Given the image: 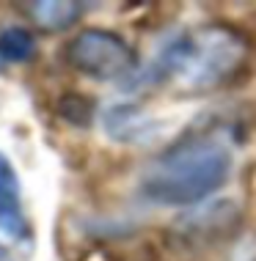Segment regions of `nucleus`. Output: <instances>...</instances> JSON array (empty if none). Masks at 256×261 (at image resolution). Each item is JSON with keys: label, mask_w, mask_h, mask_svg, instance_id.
<instances>
[{"label": "nucleus", "mask_w": 256, "mask_h": 261, "mask_svg": "<svg viewBox=\"0 0 256 261\" xmlns=\"http://www.w3.org/2000/svg\"><path fill=\"white\" fill-rule=\"evenodd\" d=\"M231 146L212 129H196L162 149L141 171L138 190L154 206L193 209L210 201L229 181Z\"/></svg>", "instance_id": "nucleus-1"}, {"label": "nucleus", "mask_w": 256, "mask_h": 261, "mask_svg": "<svg viewBox=\"0 0 256 261\" xmlns=\"http://www.w3.org/2000/svg\"><path fill=\"white\" fill-rule=\"evenodd\" d=\"M248 63V36L231 25L215 22L193 33V50L184 63L182 86L193 94L215 91L245 69Z\"/></svg>", "instance_id": "nucleus-2"}, {"label": "nucleus", "mask_w": 256, "mask_h": 261, "mask_svg": "<svg viewBox=\"0 0 256 261\" xmlns=\"http://www.w3.org/2000/svg\"><path fill=\"white\" fill-rule=\"evenodd\" d=\"M66 63L77 74L97 83H130L138 72V55L127 41L113 31L102 28H85L69 39Z\"/></svg>", "instance_id": "nucleus-3"}, {"label": "nucleus", "mask_w": 256, "mask_h": 261, "mask_svg": "<svg viewBox=\"0 0 256 261\" xmlns=\"http://www.w3.org/2000/svg\"><path fill=\"white\" fill-rule=\"evenodd\" d=\"M243 220L245 215L237 201L231 198L204 201L174 220V225L168 228L171 248L179 253H188V256L218 250L220 245L231 242L240 234Z\"/></svg>", "instance_id": "nucleus-4"}, {"label": "nucleus", "mask_w": 256, "mask_h": 261, "mask_svg": "<svg viewBox=\"0 0 256 261\" xmlns=\"http://www.w3.org/2000/svg\"><path fill=\"white\" fill-rule=\"evenodd\" d=\"M0 234L14 242L31 239V220L25 212L19 173L3 154H0Z\"/></svg>", "instance_id": "nucleus-5"}, {"label": "nucleus", "mask_w": 256, "mask_h": 261, "mask_svg": "<svg viewBox=\"0 0 256 261\" xmlns=\"http://www.w3.org/2000/svg\"><path fill=\"white\" fill-rule=\"evenodd\" d=\"M102 126L108 132L110 140L127 146H138L149 143L157 135L160 124L146 113V108H141L138 102H113L102 113Z\"/></svg>", "instance_id": "nucleus-6"}, {"label": "nucleus", "mask_w": 256, "mask_h": 261, "mask_svg": "<svg viewBox=\"0 0 256 261\" xmlns=\"http://www.w3.org/2000/svg\"><path fill=\"white\" fill-rule=\"evenodd\" d=\"M17 9L25 11V17L39 31L61 33V31H69L72 25L80 22L88 6L77 3V0H31V3H19Z\"/></svg>", "instance_id": "nucleus-7"}, {"label": "nucleus", "mask_w": 256, "mask_h": 261, "mask_svg": "<svg viewBox=\"0 0 256 261\" xmlns=\"http://www.w3.org/2000/svg\"><path fill=\"white\" fill-rule=\"evenodd\" d=\"M36 36L22 25H9L0 31V66H19L36 55Z\"/></svg>", "instance_id": "nucleus-8"}, {"label": "nucleus", "mask_w": 256, "mask_h": 261, "mask_svg": "<svg viewBox=\"0 0 256 261\" xmlns=\"http://www.w3.org/2000/svg\"><path fill=\"white\" fill-rule=\"evenodd\" d=\"M55 113L63 124L77 126V129H85V126L94 124L97 116V105L94 99H88L80 91H66V94L58 96V105H55Z\"/></svg>", "instance_id": "nucleus-9"}, {"label": "nucleus", "mask_w": 256, "mask_h": 261, "mask_svg": "<svg viewBox=\"0 0 256 261\" xmlns=\"http://www.w3.org/2000/svg\"><path fill=\"white\" fill-rule=\"evenodd\" d=\"M0 261H14L11 253H9V248H3V245H0Z\"/></svg>", "instance_id": "nucleus-10"}]
</instances>
